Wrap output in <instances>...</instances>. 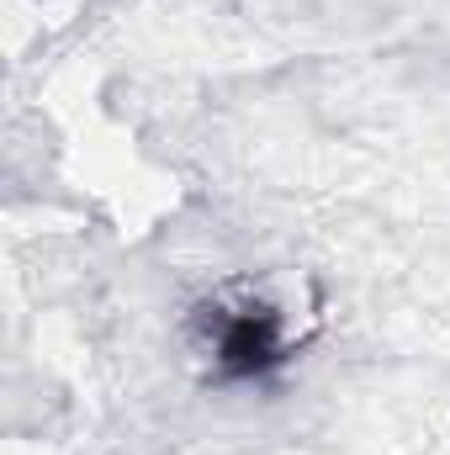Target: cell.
I'll use <instances>...</instances> for the list:
<instances>
[{"instance_id": "obj_1", "label": "cell", "mask_w": 450, "mask_h": 455, "mask_svg": "<svg viewBox=\"0 0 450 455\" xmlns=\"http://www.w3.org/2000/svg\"><path fill=\"white\" fill-rule=\"evenodd\" d=\"M207 349L223 381H265L270 371L286 365V329L260 302L218 307L207 318Z\"/></svg>"}]
</instances>
